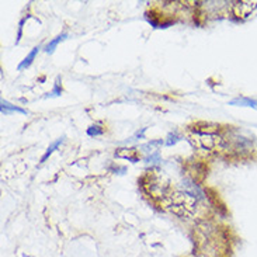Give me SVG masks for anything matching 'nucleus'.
Masks as SVG:
<instances>
[{"mask_svg":"<svg viewBox=\"0 0 257 257\" xmlns=\"http://www.w3.org/2000/svg\"><path fill=\"white\" fill-rule=\"evenodd\" d=\"M190 142L194 145L195 149H200L207 153L216 152L223 146V139L215 134H205V132H197L195 135L190 137Z\"/></svg>","mask_w":257,"mask_h":257,"instance_id":"f03ea898","label":"nucleus"},{"mask_svg":"<svg viewBox=\"0 0 257 257\" xmlns=\"http://www.w3.org/2000/svg\"><path fill=\"white\" fill-rule=\"evenodd\" d=\"M257 10L256 0H243V2H233L232 3V12L237 19H247Z\"/></svg>","mask_w":257,"mask_h":257,"instance_id":"7ed1b4c3","label":"nucleus"},{"mask_svg":"<svg viewBox=\"0 0 257 257\" xmlns=\"http://www.w3.org/2000/svg\"><path fill=\"white\" fill-rule=\"evenodd\" d=\"M37 52H38V48H34L33 51H31V54L23 61V62L20 63V66H19V69H24V68H27V66H30L31 65V62H33V59L35 58V55H37Z\"/></svg>","mask_w":257,"mask_h":257,"instance_id":"20e7f679","label":"nucleus"},{"mask_svg":"<svg viewBox=\"0 0 257 257\" xmlns=\"http://www.w3.org/2000/svg\"><path fill=\"white\" fill-rule=\"evenodd\" d=\"M65 37H66L65 34L59 35V37H58L56 40H54V41L51 42V44H48V47H47V49H45V51H47V52H52V51H54V48H55V47L58 45V44H59V42L62 41Z\"/></svg>","mask_w":257,"mask_h":257,"instance_id":"39448f33","label":"nucleus"},{"mask_svg":"<svg viewBox=\"0 0 257 257\" xmlns=\"http://www.w3.org/2000/svg\"><path fill=\"white\" fill-rule=\"evenodd\" d=\"M61 142H62V139H58V141H56L55 144H52V146H51V148H49V149H48V152L45 153V156H44V158H42V162H45V160H47V158H48L49 155H51V153H52V151H54V149H55L56 146L59 145V144H61Z\"/></svg>","mask_w":257,"mask_h":257,"instance_id":"423d86ee","label":"nucleus"},{"mask_svg":"<svg viewBox=\"0 0 257 257\" xmlns=\"http://www.w3.org/2000/svg\"><path fill=\"white\" fill-rule=\"evenodd\" d=\"M165 207L181 219H190L195 214L197 201L193 195L183 191H172L165 197Z\"/></svg>","mask_w":257,"mask_h":257,"instance_id":"f257e3e1","label":"nucleus"}]
</instances>
